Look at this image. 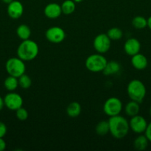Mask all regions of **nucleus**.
I'll return each mask as SVG.
<instances>
[{
  "label": "nucleus",
  "mask_w": 151,
  "mask_h": 151,
  "mask_svg": "<svg viewBox=\"0 0 151 151\" xmlns=\"http://www.w3.org/2000/svg\"><path fill=\"white\" fill-rule=\"evenodd\" d=\"M5 69L9 75L19 78L21 75L25 74L26 66L24 60L18 58H10L7 60L5 64Z\"/></svg>",
  "instance_id": "obj_5"
},
{
  "label": "nucleus",
  "mask_w": 151,
  "mask_h": 151,
  "mask_svg": "<svg viewBox=\"0 0 151 151\" xmlns=\"http://www.w3.org/2000/svg\"><path fill=\"white\" fill-rule=\"evenodd\" d=\"M1 1H2L4 3H5V4H10V2H12L13 0H1Z\"/></svg>",
  "instance_id": "obj_32"
},
{
  "label": "nucleus",
  "mask_w": 151,
  "mask_h": 151,
  "mask_svg": "<svg viewBox=\"0 0 151 151\" xmlns=\"http://www.w3.org/2000/svg\"><path fill=\"white\" fill-rule=\"evenodd\" d=\"M16 116L19 120L25 121L28 118V112L26 109L21 107L16 111Z\"/></svg>",
  "instance_id": "obj_26"
},
{
  "label": "nucleus",
  "mask_w": 151,
  "mask_h": 151,
  "mask_svg": "<svg viewBox=\"0 0 151 151\" xmlns=\"http://www.w3.org/2000/svg\"><path fill=\"white\" fill-rule=\"evenodd\" d=\"M66 34L65 30L59 27H51L45 32L47 40L53 44H59L65 40Z\"/></svg>",
  "instance_id": "obj_8"
},
{
  "label": "nucleus",
  "mask_w": 151,
  "mask_h": 151,
  "mask_svg": "<svg viewBox=\"0 0 151 151\" xmlns=\"http://www.w3.org/2000/svg\"><path fill=\"white\" fill-rule=\"evenodd\" d=\"M139 110H140L139 103L136 101H133V100H131L130 102L127 103V104H126L125 108H124V111H125L126 114H127V116H130V117L139 114Z\"/></svg>",
  "instance_id": "obj_17"
},
{
  "label": "nucleus",
  "mask_w": 151,
  "mask_h": 151,
  "mask_svg": "<svg viewBox=\"0 0 151 151\" xmlns=\"http://www.w3.org/2000/svg\"><path fill=\"white\" fill-rule=\"evenodd\" d=\"M120 69H121V66L119 63L115 60H111V61H107L106 66L102 72L106 76H110V75H113L118 73Z\"/></svg>",
  "instance_id": "obj_15"
},
{
  "label": "nucleus",
  "mask_w": 151,
  "mask_h": 151,
  "mask_svg": "<svg viewBox=\"0 0 151 151\" xmlns=\"http://www.w3.org/2000/svg\"><path fill=\"white\" fill-rule=\"evenodd\" d=\"M131 63L132 66L137 70H144L147 66L148 60L146 56L139 52L132 56Z\"/></svg>",
  "instance_id": "obj_14"
},
{
  "label": "nucleus",
  "mask_w": 151,
  "mask_h": 151,
  "mask_svg": "<svg viewBox=\"0 0 151 151\" xmlns=\"http://www.w3.org/2000/svg\"><path fill=\"white\" fill-rule=\"evenodd\" d=\"M110 126V133L114 138L121 139L125 137L130 131L129 122L124 116H110L108 120Z\"/></svg>",
  "instance_id": "obj_1"
},
{
  "label": "nucleus",
  "mask_w": 151,
  "mask_h": 151,
  "mask_svg": "<svg viewBox=\"0 0 151 151\" xmlns=\"http://www.w3.org/2000/svg\"><path fill=\"white\" fill-rule=\"evenodd\" d=\"M6 148V142L3 138H0V151H3Z\"/></svg>",
  "instance_id": "obj_29"
},
{
  "label": "nucleus",
  "mask_w": 151,
  "mask_h": 151,
  "mask_svg": "<svg viewBox=\"0 0 151 151\" xmlns=\"http://www.w3.org/2000/svg\"><path fill=\"white\" fill-rule=\"evenodd\" d=\"M144 135L146 136V137L147 138L148 141L150 142H151V122H150L147 125V127L146 130H145Z\"/></svg>",
  "instance_id": "obj_28"
},
{
  "label": "nucleus",
  "mask_w": 151,
  "mask_h": 151,
  "mask_svg": "<svg viewBox=\"0 0 151 151\" xmlns=\"http://www.w3.org/2000/svg\"><path fill=\"white\" fill-rule=\"evenodd\" d=\"M74 1H75V3H79L81 2V1H82L83 0H73Z\"/></svg>",
  "instance_id": "obj_33"
},
{
  "label": "nucleus",
  "mask_w": 151,
  "mask_h": 151,
  "mask_svg": "<svg viewBox=\"0 0 151 151\" xmlns=\"http://www.w3.org/2000/svg\"><path fill=\"white\" fill-rule=\"evenodd\" d=\"M122 110V103L118 98L112 97L105 101L103 106V111L109 116L118 115Z\"/></svg>",
  "instance_id": "obj_6"
},
{
  "label": "nucleus",
  "mask_w": 151,
  "mask_h": 151,
  "mask_svg": "<svg viewBox=\"0 0 151 151\" xmlns=\"http://www.w3.org/2000/svg\"><path fill=\"white\" fill-rule=\"evenodd\" d=\"M4 106L11 111H16L22 107L23 99L19 94L15 92H10L5 95L4 98Z\"/></svg>",
  "instance_id": "obj_9"
},
{
  "label": "nucleus",
  "mask_w": 151,
  "mask_h": 151,
  "mask_svg": "<svg viewBox=\"0 0 151 151\" xmlns=\"http://www.w3.org/2000/svg\"><path fill=\"white\" fill-rule=\"evenodd\" d=\"M124 50L126 54L132 57L140 52L141 43L135 38H129L124 43Z\"/></svg>",
  "instance_id": "obj_12"
},
{
  "label": "nucleus",
  "mask_w": 151,
  "mask_h": 151,
  "mask_svg": "<svg viewBox=\"0 0 151 151\" xmlns=\"http://www.w3.org/2000/svg\"><path fill=\"white\" fill-rule=\"evenodd\" d=\"M62 13L65 15H70L75 11L76 3L73 0H65L61 5Z\"/></svg>",
  "instance_id": "obj_21"
},
{
  "label": "nucleus",
  "mask_w": 151,
  "mask_h": 151,
  "mask_svg": "<svg viewBox=\"0 0 151 151\" xmlns=\"http://www.w3.org/2000/svg\"><path fill=\"white\" fill-rule=\"evenodd\" d=\"M147 27L151 30V16H150V17L147 19Z\"/></svg>",
  "instance_id": "obj_31"
},
{
  "label": "nucleus",
  "mask_w": 151,
  "mask_h": 151,
  "mask_svg": "<svg viewBox=\"0 0 151 151\" xmlns=\"http://www.w3.org/2000/svg\"><path fill=\"white\" fill-rule=\"evenodd\" d=\"M38 54V46L35 41L27 39L22 41L17 49V56L24 61H30Z\"/></svg>",
  "instance_id": "obj_2"
},
{
  "label": "nucleus",
  "mask_w": 151,
  "mask_h": 151,
  "mask_svg": "<svg viewBox=\"0 0 151 151\" xmlns=\"http://www.w3.org/2000/svg\"><path fill=\"white\" fill-rule=\"evenodd\" d=\"M107 60L100 53L90 55L85 60V66L87 70L92 72H102L106 66Z\"/></svg>",
  "instance_id": "obj_4"
},
{
  "label": "nucleus",
  "mask_w": 151,
  "mask_h": 151,
  "mask_svg": "<svg viewBox=\"0 0 151 151\" xmlns=\"http://www.w3.org/2000/svg\"><path fill=\"white\" fill-rule=\"evenodd\" d=\"M147 122L146 119L142 116L137 114L134 116H132L129 122V125H130V129L134 133L138 134H143L145 132L147 127Z\"/></svg>",
  "instance_id": "obj_10"
},
{
  "label": "nucleus",
  "mask_w": 151,
  "mask_h": 151,
  "mask_svg": "<svg viewBox=\"0 0 151 151\" xmlns=\"http://www.w3.org/2000/svg\"><path fill=\"white\" fill-rule=\"evenodd\" d=\"M4 106V99L2 98L1 97H0V111H1L3 109Z\"/></svg>",
  "instance_id": "obj_30"
},
{
  "label": "nucleus",
  "mask_w": 151,
  "mask_h": 151,
  "mask_svg": "<svg viewBox=\"0 0 151 151\" xmlns=\"http://www.w3.org/2000/svg\"><path fill=\"white\" fill-rule=\"evenodd\" d=\"M148 142H149V141H148L146 136L139 135V137L135 139L134 142H133V146L136 150L142 151L144 150L147 147Z\"/></svg>",
  "instance_id": "obj_18"
},
{
  "label": "nucleus",
  "mask_w": 151,
  "mask_h": 151,
  "mask_svg": "<svg viewBox=\"0 0 151 151\" xmlns=\"http://www.w3.org/2000/svg\"><path fill=\"white\" fill-rule=\"evenodd\" d=\"M150 115L151 116V106H150Z\"/></svg>",
  "instance_id": "obj_34"
},
{
  "label": "nucleus",
  "mask_w": 151,
  "mask_h": 151,
  "mask_svg": "<svg viewBox=\"0 0 151 151\" xmlns=\"http://www.w3.org/2000/svg\"><path fill=\"white\" fill-rule=\"evenodd\" d=\"M127 92L130 100L141 103L146 96L147 90L144 84L142 81L135 79L128 83Z\"/></svg>",
  "instance_id": "obj_3"
},
{
  "label": "nucleus",
  "mask_w": 151,
  "mask_h": 151,
  "mask_svg": "<svg viewBox=\"0 0 151 151\" xmlns=\"http://www.w3.org/2000/svg\"><path fill=\"white\" fill-rule=\"evenodd\" d=\"M107 35L111 41H118L123 37V32L119 28L113 27L107 31Z\"/></svg>",
  "instance_id": "obj_24"
},
{
  "label": "nucleus",
  "mask_w": 151,
  "mask_h": 151,
  "mask_svg": "<svg viewBox=\"0 0 151 151\" xmlns=\"http://www.w3.org/2000/svg\"><path fill=\"white\" fill-rule=\"evenodd\" d=\"M18 81H19V86L24 89L29 88L32 84L31 78L25 74H23L19 78H18Z\"/></svg>",
  "instance_id": "obj_25"
},
{
  "label": "nucleus",
  "mask_w": 151,
  "mask_h": 151,
  "mask_svg": "<svg viewBox=\"0 0 151 151\" xmlns=\"http://www.w3.org/2000/svg\"><path fill=\"white\" fill-rule=\"evenodd\" d=\"M67 114L71 118H76L80 115L81 112V105L78 102H72L68 105L66 109Z\"/></svg>",
  "instance_id": "obj_16"
},
{
  "label": "nucleus",
  "mask_w": 151,
  "mask_h": 151,
  "mask_svg": "<svg viewBox=\"0 0 151 151\" xmlns=\"http://www.w3.org/2000/svg\"><path fill=\"white\" fill-rule=\"evenodd\" d=\"M44 13L45 16L48 19H57L62 13L61 5L58 4L57 3H50L44 9Z\"/></svg>",
  "instance_id": "obj_13"
},
{
  "label": "nucleus",
  "mask_w": 151,
  "mask_h": 151,
  "mask_svg": "<svg viewBox=\"0 0 151 151\" xmlns=\"http://www.w3.org/2000/svg\"><path fill=\"white\" fill-rule=\"evenodd\" d=\"M132 25L136 29H143L147 27V19L142 16H137L132 20Z\"/></svg>",
  "instance_id": "obj_23"
},
{
  "label": "nucleus",
  "mask_w": 151,
  "mask_h": 151,
  "mask_svg": "<svg viewBox=\"0 0 151 151\" xmlns=\"http://www.w3.org/2000/svg\"><path fill=\"white\" fill-rule=\"evenodd\" d=\"M7 14L11 19H17L22 16L24 12L23 4L19 1L13 0L7 5Z\"/></svg>",
  "instance_id": "obj_11"
},
{
  "label": "nucleus",
  "mask_w": 151,
  "mask_h": 151,
  "mask_svg": "<svg viewBox=\"0 0 151 151\" xmlns=\"http://www.w3.org/2000/svg\"><path fill=\"white\" fill-rule=\"evenodd\" d=\"M111 46V40L107 35L101 33L96 36L93 40V47L98 53L104 54L110 50Z\"/></svg>",
  "instance_id": "obj_7"
},
{
  "label": "nucleus",
  "mask_w": 151,
  "mask_h": 151,
  "mask_svg": "<svg viewBox=\"0 0 151 151\" xmlns=\"http://www.w3.org/2000/svg\"><path fill=\"white\" fill-rule=\"evenodd\" d=\"M16 35L22 41L29 39L31 35V30L27 24H20L16 29Z\"/></svg>",
  "instance_id": "obj_19"
},
{
  "label": "nucleus",
  "mask_w": 151,
  "mask_h": 151,
  "mask_svg": "<svg viewBox=\"0 0 151 151\" xmlns=\"http://www.w3.org/2000/svg\"><path fill=\"white\" fill-rule=\"evenodd\" d=\"M4 86L7 91H15V90L17 88V87L19 86V81H18V78H16V77L9 75V76L4 80Z\"/></svg>",
  "instance_id": "obj_20"
},
{
  "label": "nucleus",
  "mask_w": 151,
  "mask_h": 151,
  "mask_svg": "<svg viewBox=\"0 0 151 151\" xmlns=\"http://www.w3.org/2000/svg\"><path fill=\"white\" fill-rule=\"evenodd\" d=\"M7 126L4 122L0 121V138H3L7 134Z\"/></svg>",
  "instance_id": "obj_27"
},
{
  "label": "nucleus",
  "mask_w": 151,
  "mask_h": 151,
  "mask_svg": "<svg viewBox=\"0 0 151 151\" xmlns=\"http://www.w3.org/2000/svg\"><path fill=\"white\" fill-rule=\"evenodd\" d=\"M110 132V126L108 121L102 120L96 126V133L99 136H105Z\"/></svg>",
  "instance_id": "obj_22"
}]
</instances>
